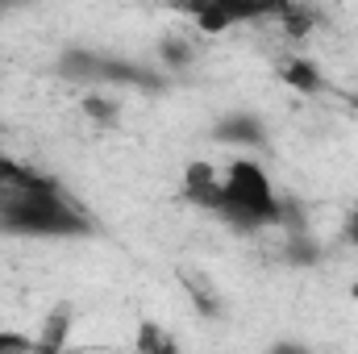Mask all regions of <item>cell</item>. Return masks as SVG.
Returning a JSON list of instances; mask_svg holds the SVG:
<instances>
[{
	"label": "cell",
	"instance_id": "1",
	"mask_svg": "<svg viewBox=\"0 0 358 354\" xmlns=\"http://www.w3.org/2000/svg\"><path fill=\"white\" fill-rule=\"evenodd\" d=\"M0 234L8 238H84L92 217L46 176L0 187Z\"/></svg>",
	"mask_w": 358,
	"mask_h": 354
},
{
	"label": "cell",
	"instance_id": "2",
	"mask_svg": "<svg viewBox=\"0 0 358 354\" xmlns=\"http://www.w3.org/2000/svg\"><path fill=\"white\" fill-rule=\"evenodd\" d=\"M217 217L234 225L238 234L279 229V192L271 183L267 167L255 159H234L221 171V208Z\"/></svg>",
	"mask_w": 358,
	"mask_h": 354
},
{
	"label": "cell",
	"instance_id": "3",
	"mask_svg": "<svg viewBox=\"0 0 358 354\" xmlns=\"http://www.w3.org/2000/svg\"><path fill=\"white\" fill-rule=\"evenodd\" d=\"M104 67H108V50H96V46H67L59 59H55V76L63 84H80V88H104Z\"/></svg>",
	"mask_w": 358,
	"mask_h": 354
},
{
	"label": "cell",
	"instance_id": "4",
	"mask_svg": "<svg viewBox=\"0 0 358 354\" xmlns=\"http://www.w3.org/2000/svg\"><path fill=\"white\" fill-rule=\"evenodd\" d=\"M213 142H225V146H246V150H263L267 146V121L250 108H234V113H221L213 121Z\"/></svg>",
	"mask_w": 358,
	"mask_h": 354
},
{
	"label": "cell",
	"instance_id": "5",
	"mask_svg": "<svg viewBox=\"0 0 358 354\" xmlns=\"http://www.w3.org/2000/svg\"><path fill=\"white\" fill-rule=\"evenodd\" d=\"M179 288L187 292L192 309H196L204 321H221V317H225V296H221V288L213 283L208 271H200V267H179Z\"/></svg>",
	"mask_w": 358,
	"mask_h": 354
},
{
	"label": "cell",
	"instance_id": "6",
	"mask_svg": "<svg viewBox=\"0 0 358 354\" xmlns=\"http://www.w3.org/2000/svg\"><path fill=\"white\" fill-rule=\"evenodd\" d=\"M179 192H183V200L196 204V208H208V213L221 208V176H217L213 163H204V159H196V163L183 167V183H179Z\"/></svg>",
	"mask_w": 358,
	"mask_h": 354
},
{
	"label": "cell",
	"instance_id": "7",
	"mask_svg": "<svg viewBox=\"0 0 358 354\" xmlns=\"http://www.w3.org/2000/svg\"><path fill=\"white\" fill-rule=\"evenodd\" d=\"M192 13V21H196V29L200 34H225L229 25H238V21H246V17H255L259 8H242V4H192L187 8Z\"/></svg>",
	"mask_w": 358,
	"mask_h": 354
},
{
	"label": "cell",
	"instance_id": "8",
	"mask_svg": "<svg viewBox=\"0 0 358 354\" xmlns=\"http://www.w3.org/2000/svg\"><path fill=\"white\" fill-rule=\"evenodd\" d=\"M155 55H159V67H163V71H187V67H196L200 46H196L187 34H163V38L155 42Z\"/></svg>",
	"mask_w": 358,
	"mask_h": 354
},
{
	"label": "cell",
	"instance_id": "9",
	"mask_svg": "<svg viewBox=\"0 0 358 354\" xmlns=\"http://www.w3.org/2000/svg\"><path fill=\"white\" fill-rule=\"evenodd\" d=\"M279 80L292 92H300V96H321L325 92V76H321V67L313 59H287L279 67Z\"/></svg>",
	"mask_w": 358,
	"mask_h": 354
},
{
	"label": "cell",
	"instance_id": "10",
	"mask_svg": "<svg viewBox=\"0 0 358 354\" xmlns=\"http://www.w3.org/2000/svg\"><path fill=\"white\" fill-rule=\"evenodd\" d=\"M279 259H283L287 267H317L321 259H325V246H321L313 234H283Z\"/></svg>",
	"mask_w": 358,
	"mask_h": 354
},
{
	"label": "cell",
	"instance_id": "11",
	"mask_svg": "<svg viewBox=\"0 0 358 354\" xmlns=\"http://www.w3.org/2000/svg\"><path fill=\"white\" fill-rule=\"evenodd\" d=\"M134 351L138 354H179V342L155 321H142L134 334Z\"/></svg>",
	"mask_w": 358,
	"mask_h": 354
},
{
	"label": "cell",
	"instance_id": "12",
	"mask_svg": "<svg viewBox=\"0 0 358 354\" xmlns=\"http://www.w3.org/2000/svg\"><path fill=\"white\" fill-rule=\"evenodd\" d=\"M80 113L88 117L92 125H100V129H113V125L121 121V100H108L104 92H88V96L80 100Z\"/></svg>",
	"mask_w": 358,
	"mask_h": 354
},
{
	"label": "cell",
	"instance_id": "13",
	"mask_svg": "<svg viewBox=\"0 0 358 354\" xmlns=\"http://www.w3.org/2000/svg\"><path fill=\"white\" fill-rule=\"evenodd\" d=\"M38 176V171H29V167H21L17 159H8V155H0V187H8V183H21V179Z\"/></svg>",
	"mask_w": 358,
	"mask_h": 354
},
{
	"label": "cell",
	"instance_id": "14",
	"mask_svg": "<svg viewBox=\"0 0 358 354\" xmlns=\"http://www.w3.org/2000/svg\"><path fill=\"white\" fill-rule=\"evenodd\" d=\"M34 342L25 334H13V330H0V354H29Z\"/></svg>",
	"mask_w": 358,
	"mask_h": 354
},
{
	"label": "cell",
	"instance_id": "15",
	"mask_svg": "<svg viewBox=\"0 0 358 354\" xmlns=\"http://www.w3.org/2000/svg\"><path fill=\"white\" fill-rule=\"evenodd\" d=\"M267 354H313V346L308 342H296V338H279Z\"/></svg>",
	"mask_w": 358,
	"mask_h": 354
},
{
	"label": "cell",
	"instance_id": "16",
	"mask_svg": "<svg viewBox=\"0 0 358 354\" xmlns=\"http://www.w3.org/2000/svg\"><path fill=\"white\" fill-rule=\"evenodd\" d=\"M342 238H346V242L358 250V204L346 213V221H342Z\"/></svg>",
	"mask_w": 358,
	"mask_h": 354
},
{
	"label": "cell",
	"instance_id": "17",
	"mask_svg": "<svg viewBox=\"0 0 358 354\" xmlns=\"http://www.w3.org/2000/svg\"><path fill=\"white\" fill-rule=\"evenodd\" d=\"M350 300H355V304H358V279H355V283H350Z\"/></svg>",
	"mask_w": 358,
	"mask_h": 354
},
{
	"label": "cell",
	"instance_id": "18",
	"mask_svg": "<svg viewBox=\"0 0 358 354\" xmlns=\"http://www.w3.org/2000/svg\"><path fill=\"white\" fill-rule=\"evenodd\" d=\"M0 129H4V125H0Z\"/></svg>",
	"mask_w": 358,
	"mask_h": 354
}]
</instances>
